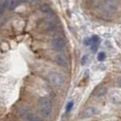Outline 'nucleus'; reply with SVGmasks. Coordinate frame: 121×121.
Here are the masks:
<instances>
[{"label": "nucleus", "mask_w": 121, "mask_h": 121, "mask_svg": "<svg viewBox=\"0 0 121 121\" xmlns=\"http://www.w3.org/2000/svg\"><path fill=\"white\" fill-rule=\"evenodd\" d=\"M91 38H92V45H93V44H98V43H99V37L97 36H93Z\"/></svg>", "instance_id": "nucleus-13"}, {"label": "nucleus", "mask_w": 121, "mask_h": 121, "mask_svg": "<svg viewBox=\"0 0 121 121\" xmlns=\"http://www.w3.org/2000/svg\"><path fill=\"white\" fill-rule=\"evenodd\" d=\"M106 93H107V87L102 85L97 86V87L94 89V91H93V94H94L96 97H102Z\"/></svg>", "instance_id": "nucleus-7"}, {"label": "nucleus", "mask_w": 121, "mask_h": 121, "mask_svg": "<svg viewBox=\"0 0 121 121\" xmlns=\"http://www.w3.org/2000/svg\"><path fill=\"white\" fill-rule=\"evenodd\" d=\"M116 0H105L104 1V6L107 10H110V9H114L116 6Z\"/></svg>", "instance_id": "nucleus-8"}, {"label": "nucleus", "mask_w": 121, "mask_h": 121, "mask_svg": "<svg viewBox=\"0 0 121 121\" xmlns=\"http://www.w3.org/2000/svg\"><path fill=\"white\" fill-rule=\"evenodd\" d=\"M73 106H74V103H73V101H71V102H69V103L67 105V108H66V111H67V113H68L71 109H72Z\"/></svg>", "instance_id": "nucleus-12"}, {"label": "nucleus", "mask_w": 121, "mask_h": 121, "mask_svg": "<svg viewBox=\"0 0 121 121\" xmlns=\"http://www.w3.org/2000/svg\"><path fill=\"white\" fill-rule=\"evenodd\" d=\"M84 44H85L86 46H90V45H92V38L91 37L86 38L85 41H84Z\"/></svg>", "instance_id": "nucleus-14"}, {"label": "nucleus", "mask_w": 121, "mask_h": 121, "mask_svg": "<svg viewBox=\"0 0 121 121\" xmlns=\"http://www.w3.org/2000/svg\"><path fill=\"white\" fill-rule=\"evenodd\" d=\"M109 98L114 103H121V92L113 90L109 93Z\"/></svg>", "instance_id": "nucleus-5"}, {"label": "nucleus", "mask_w": 121, "mask_h": 121, "mask_svg": "<svg viewBox=\"0 0 121 121\" xmlns=\"http://www.w3.org/2000/svg\"><path fill=\"white\" fill-rule=\"evenodd\" d=\"M22 2H21V0H11L10 1V4H9V8L13 10V9H15L17 6H18L20 4H21Z\"/></svg>", "instance_id": "nucleus-10"}, {"label": "nucleus", "mask_w": 121, "mask_h": 121, "mask_svg": "<svg viewBox=\"0 0 121 121\" xmlns=\"http://www.w3.org/2000/svg\"><path fill=\"white\" fill-rule=\"evenodd\" d=\"M38 107L44 117H48L52 111V104L48 97H43L38 101Z\"/></svg>", "instance_id": "nucleus-2"}, {"label": "nucleus", "mask_w": 121, "mask_h": 121, "mask_svg": "<svg viewBox=\"0 0 121 121\" xmlns=\"http://www.w3.org/2000/svg\"><path fill=\"white\" fill-rule=\"evenodd\" d=\"M86 60H87V56H85L82 58V65H85Z\"/></svg>", "instance_id": "nucleus-15"}, {"label": "nucleus", "mask_w": 121, "mask_h": 121, "mask_svg": "<svg viewBox=\"0 0 121 121\" xmlns=\"http://www.w3.org/2000/svg\"><path fill=\"white\" fill-rule=\"evenodd\" d=\"M55 60L56 62L57 65H59L61 67H67L68 66V61H67V57L63 55H57L55 57Z\"/></svg>", "instance_id": "nucleus-6"}, {"label": "nucleus", "mask_w": 121, "mask_h": 121, "mask_svg": "<svg viewBox=\"0 0 121 121\" xmlns=\"http://www.w3.org/2000/svg\"><path fill=\"white\" fill-rule=\"evenodd\" d=\"M66 47V42L64 40V38H62L60 36L55 37L52 40V48L56 51H62Z\"/></svg>", "instance_id": "nucleus-3"}, {"label": "nucleus", "mask_w": 121, "mask_h": 121, "mask_svg": "<svg viewBox=\"0 0 121 121\" xmlns=\"http://www.w3.org/2000/svg\"><path fill=\"white\" fill-rule=\"evenodd\" d=\"M31 121H43V120L40 118V117H34V118H33Z\"/></svg>", "instance_id": "nucleus-16"}, {"label": "nucleus", "mask_w": 121, "mask_h": 121, "mask_svg": "<svg viewBox=\"0 0 121 121\" xmlns=\"http://www.w3.org/2000/svg\"><path fill=\"white\" fill-rule=\"evenodd\" d=\"M48 78L49 82L56 87H62L65 85V78L64 76L58 72L51 71L48 75Z\"/></svg>", "instance_id": "nucleus-1"}, {"label": "nucleus", "mask_w": 121, "mask_h": 121, "mask_svg": "<svg viewBox=\"0 0 121 121\" xmlns=\"http://www.w3.org/2000/svg\"><path fill=\"white\" fill-rule=\"evenodd\" d=\"M3 11H4V8H3L2 6H0V16L2 15V13H3Z\"/></svg>", "instance_id": "nucleus-17"}, {"label": "nucleus", "mask_w": 121, "mask_h": 121, "mask_svg": "<svg viewBox=\"0 0 121 121\" xmlns=\"http://www.w3.org/2000/svg\"><path fill=\"white\" fill-rule=\"evenodd\" d=\"M96 113H97V109L94 107H89V108H86L85 110L82 111L80 117L81 118H88L92 116H94Z\"/></svg>", "instance_id": "nucleus-4"}, {"label": "nucleus", "mask_w": 121, "mask_h": 121, "mask_svg": "<svg viewBox=\"0 0 121 121\" xmlns=\"http://www.w3.org/2000/svg\"><path fill=\"white\" fill-rule=\"evenodd\" d=\"M106 58V54L104 53V52H100L99 54H98V56H97V59H98V61H104V59Z\"/></svg>", "instance_id": "nucleus-11"}, {"label": "nucleus", "mask_w": 121, "mask_h": 121, "mask_svg": "<svg viewBox=\"0 0 121 121\" xmlns=\"http://www.w3.org/2000/svg\"><path fill=\"white\" fill-rule=\"evenodd\" d=\"M40 10H41L43 13H47V14L52 12L51 6H49V5H48V4H43L42 6H40Z\"/></svg>", "instance_id": "nucleus-9"}]
</instances>
